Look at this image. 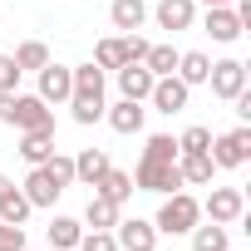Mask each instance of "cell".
I'll use <instances>...</instances> for the list:
<instances>
[{
  "mask_svg": "<svg viewBox=\"0 0 251 251\" xmlns=\"http://www.w3.org/2000/svg\"><path fill=\"white\" fill-rule=\"evenodd\" d=\"M202 222V202L192 197V192H168L163 197V207H158V217H153V226L163 231V236H187L192 226Z\"/></svg>",
  "mask_w": 251,
  "mask_h": 251,
  "instance_id": "obj_1",
  "label": "cell"
},
{
  "mask_svg": "<svg viewBox=\"0 0 251 251\" xmlns=\"http://www.w3.org/2000/svg\"><path fill=\"white\" fill-rule=\"evenodd\" d=\"M207 158H212V168H241L251 158V128L241 123V128H231V133H217Z\"/></svg>",
  "mask_w": 251,
  "mask_h": 251,
  "instance_id": "obj_2",
  "label": "cell"
},
{
  "mask_svg": "<svg viewBox=\"0 0 251 251\" xmlns=\"http://www.w3.org/2000/svg\"><path fill=\"white\" fill-rule=\"evenodd\" d=\"M182 187V173H177V163H158V158H143L138 163V173H133V192H177Z\"/></svg>",
  "mask_w": 251,
  "mask_h": 251,
  "instance_id": "obj_3",
  "label": "cell"
},
{
  "mask_svg": "<svg viewBox=\"0 0 251 251\" xmlns=\"http://www.w3.org/2000/svg\"><path fill=\"white\" fill-rule=\"evenodd\" d=\"M5 123H15V128L25 133V128H54V108L40 99V94H15L10 99V118Z\"/></svg>",
  "mask_w": 251,
  "mask_h": 251,
  "instance_id": "obj_4",
  "label": "cell"
},
{
  "mask_svg": "<svg viewBox=\"0 0 251 251\" xmlns=\"http://www.w3.org/2000/svg\"><path fill=\"white\" fill-rule=\"evenodd\" d=\"M113 241H118V251H158V226L143 217H118Z\"/></svg>",
  "mask_w": 251,
  "mask_h": 251,
  "instance_id": "obj_5",
  "label": "cell"
},
{
  "mask_svg": "<svg viewBox=\"0 0 251 251\" xmlns=\"http://www.w3.org/2000/svg\"><path fill=\"white\" fill-rule=\"evenodd\" d=\"M207 84H212V94H217V99H226V103H231V99L246 89V64H241V59H217V64L207 69Z\"/></svg>",
  "mask_w": 251,
  "mask_h": 251,
  "instance_id": "obj_6",
  "label": "cell"
},
{
  "mask_svg": "<svg viewBox=\"0 0 251 251\" xmlns=\"http://www.w3.org/2000/svg\"><path fill=\"white\" fill-rule=\"evenodd\" d=\"M202 212H207L212 222L231 226V222H241V217H246V197H241V187H212V197L202 202Z\"/></svg>",
  "mask_w": 251,
  "mask_h": 251,
  "instance_id": "obj_7",
  "label": "cell"
},
{
  "mask_svg": "<svg viewBox=\"0 0 251 251\" xmlns=\"http://www.w3.org/2000/svg\"><path fill=\"white\" fill-rule=\"evenodd\" d=\"M69 94H74V64H45L40 69V99L45 103H69Z\"/></svg>",
  "mask_w": 251,
  "mask_h": 251,
  "instance_id": "obj_8",
  "label": "cell"
},
{
  "mask_svg": "<svg viewBox=\"0 0 251 251\" xmlns=\"http://www.w3.org/2000/svg\"><path fill=\"white\" fill-rule=\"evenodd\" d=\"M187 84L177 79V74H163V79H153V94H148V103L158 108V113H182L187 108Z\"/></svg>",
  "mask_w": 251,
  "mask_h": 251,
  "instance_id": "obj_9",
  "label": "cell"
},
{
  "mask_svg": "<svg viewBox=\"0 0 251 251\" xmlns=\"http://www.w3.org/2000/svg\"><path fill=\"white\" fill-rule=\"evenodd\" d=\"M153 20H158V30H192V20H197V0H158L153 5Z\"/></svg>",
  "mask_w": 251,
  "mask_h": 251,
  "instance_id": "obj_10",
  "label": "cell"
},
{
  "mask_svg": "<svg viewBox=\"0 0 251 251\" xmlns=\"http://www.w3.org/2000/svg\"><path fill=\"white\" fill-rule=\"evenodd\" d=\"M202 30H207L217 45H231V40H241V20H236V10H231V5H207V15H202Z\"/></svg>",
  "mask_w": 251,
  "mask_h": 251,
  "instance_id": "obj_11",
  "label": "cell"
},
{
  "mask_svg": "<svg viewBox=\"0 0 251 251\" xmlns=\"http://www.w3.org/2000/svg\"><path fill=\"white\" fill-rule=\"evenodd\" d=\"M143 103H133V99H118L113 108H103V118H108V128L113 133H123V138H128V133H143Z\"/></svg>",
  "mask_w": 251,
  "mask_h": 251,
  "instance_id": "obj_12",
  "label": "cell"
},
{
  "mask_svg": "<svg viewBox=\"0 0 251 251\" xmlns=\"http://www.w3.org/2000/svg\"><path fill=\"white\" fill-rule=\"evenodd\" d=\"M20 192H25V202H30V207H54V197H59L64 187H59L45 168H30V177L20 182Z\"/></svg>",
  "mask_w": 251,
  "mask_h": 251,
  "instance_id": "obj_13",
  "label": "cell"
},
{
  "mask_svg": "<svg viewBox=\"0 0 251 251\" xmlns=\"http://www.w3.org/2000/svg\"><path fill=\"white\" fill-rule=\"evenodd\" d=\"M113 74H118V94H123V99L143 103V99L153 94V74H148L143 64H123V69H113Z\"/></svg>",
  "mask_w": 251,
  "mask_h": 251,
  "instance_id": "obj_14",
  "label": "cell"
},
{
  "mask_svg": "<svg viewBox=\"0 0 251 251\" xmlns=\"http://www.w3.org/2000/svg\"><path fill=\"white\" fill-rule=\"evenodd\" d=\"M108 20H113V30H123V35L143 30V20H148V0H113V5H108Z\"/></svg>",
  "mask_w": 251,
  "mask_h": 251,
  "instance_id": "obj_15",
  "label": "cell"
},
{
  "mask_svg": "<svg viewBox=\"0 0 251 251\" xmlns=\"http://www.w3.org/2000/svg\"><path fill=\"white\" fill-rule=\"evenodd\" d=\"M50 153H54V128H25V133H20V158H25L30 168H40Z\"/></svg>",
  "mask_w": 251,
  "mask_h": 251,
  "instance_id": "obj_16",
  "label": "cell"
},
{
  "mask_svg": "<svg viewBox=\"0 0 251 251\" xmlns=\"http://www.w3.org/2000/svg\"><path fill=\"white\" fill-rule=\"evenodd\" d=\"M113 163H108V153L103 148H84L79 158H74V182H84V187H94L103 173H108Z\"/></svg>",
  "mask_w": 251,
  "mask_h": 251,
  "instance_id": "obj_17",
  "label": "cell"
},
{
  "mask_svg": "<svg viewBox=\"0 0 251 251\" xmlns=\"http://www.w3.org/2000/svg\"><path fill=\"white\" fill-rule=\"evenodd\" d=\"M118 217H123V207H118V202H108L103 192H94V197H89V207H84V226H99V231H113V226H118Z\"/></svg>",
  "mask_w": 251,
  "mask_h": 251,
  "instance_id": "obj_18",
  "label": "cell"
},
{
  "mask_svg": "<svg viewBox=\"0 0 251 251\" xmlns=\"http://www.w3.org/2000/svg\"><path fill=\"white\" fill-rule=\"evenodd\" d=\"M207 69H212V59H207L202 50H182V54H177V69H173V74H177V79H182L187 89H197V84H207Z\"/></svg>",
  "mask_w": 251,
  "mask_h": 251,
  "instance_id": "obj_19",
  "label": "cell"
},
{
  "mask_svg": "<svg viewBox=\"0 0 251 251\" xmlns=\"http://www.w3.org/2000/svg\"><path fill=\"white\" fill-rule=\"evenodd\" d=\"M177 173H182V187H187V182H192V187H207L217 168H212L207 153H177Z\"/></svg>",
  "mask_w": 251,
  "mask_h": 251,
  "instance_id": "obj_20",
  "label": "cell"
},
{
  "mask_svg": "<svg viewBox=\"0 0 251 251\" xmlns=\"http://www.w3.org/2000/svg\"><path fill=\"white\" fill-rule=\"evenodd\" d=\"M45 231H50V246H54V251H74L79 236H84V222H79V217H54Z\"/></svg>",
  "mask_w": 251,
  "mask_h": 251,
  "instance_id": "obj_21",
  "label": "cell"
},
{
  "mask_svg": "<svg viewBox=\"0 0 251 251\" xmlns=\"http://www.w3.org/2000/svg\"><path fill=\"white\" fill-rule=\"evenodd\" d=\"M94 192H103L108 202H118V207H123V202L133 197V173H118V168H108V173L94 182Z\"/></svg>",
  "mask_w": 251,
  "mask_h": 251,
  "instance_id": "obj_22",
  "label": "cell"
},
{
  "mask_svg": "<svg viewBox=\"0 0 251 251\" xmlns=\"http://www.w3.org/2000/svg\"><path fill=\"white\" fill-rule=\"evenodd\" d=\"M69 108H74V123L79 128H89V123H99L103 118V94H69Z\"/></svg>",
  "mask_w": 251,
  "mask_h": 251,
  "instance_id": "obj_23",
  "label": "cell"
},
{
  "mask_svg": "<svg viewBox=\"0 0 251 251\" xmlns=\"http://www.w3.org/2000/svg\"><path fill=\"white\" fill-rule=\"evenodd\" d=\"M94 64H99L103 74L128 64V54H123V35H108V40H99V45H94Z\"/></svg>",
  "mask_w": 251,
  "mask_h": 251,
  "instance_id": "obj_24",
  "label": "cell"
},
{
  "mask_svg": "<svg viewBox=\"0 0 251 251\" xmlns=\"http://www.w3.org/2000/svg\"><path fill=\"white\" fill-rule=\"evenodd\" d=\"M10 59L20 64V74H30V69L40 74V69L50 64V45H45V40H25V45H20V50L10 54Z\"/></svg>",
  "mask_w": 251,
  "mask_h": 251,
  "instance_id": "obj_25",
  "label": "cell"
},
{
  "mask_svg": "<svg viewBox=\"0 0 251 251\" xmlns=\"http://www.w3.org/2000/svg\"><path fill=\"white\" fill-rule=\"evenodd\" d=\"M177 54H182V50H173V45H148L143 69H148L153 79H163V74H173V69H177Z\"/></svg>",
  "mask_w": 251,
  "mask_h": 251,
  "instance_id": "obj_26",
  "label": "cell"
},
{
  "mask_svg": "<svg viewBox=\"0 0 251 251\" xmlns=\"http://www.w3.org/2000/svg\"><path fill=\"white\" fill-rule=\"evenodd\" d=\"M187 236H192V251H226V226L222 222H207V226L197 222Z\"/></svg>",
  "mask_w": 251,
  "mask_h": 251,
  "instance_id": "obj_27",
  "label": "cell"
},
{
  "mask_svg": "<svg viewBox=\"0 0 251 251\" xmlns=\"http://www.w3.org/2000/svg\"><path fill=\"white\" fill-rule=\"evenodd\" d=\"M30 212H35V207L25 202V192H20V187H15L5 202H0V222H10V226H25V217H30Z\"/></svg>",
  "mask_w": 251,
  "mask_h": 251,
  "instance_id": "obj_28",
  "label": "cell"
},
{
  "mask_svg": "<svg viewBox=\"0 0 251 251\" xmlns=\"http://www.w3.org/2000/svg\"><path fill=\"white\" fill-rule=\"evenodd\" d=\"M40 168H45V173H50L59 187H74V158H69V153H50Z\"/></svg>",
  "mask_w": 251,
  "mask_h": 251,
  "instance_id": "obj_29",
  "label": "cell"
},
{
  "mask_svg": "<svg viewBox=\"0 0 251 251\" xmlns=\"http://www.w3.org/2000/svg\"><path fill=\"white\" fill-rule=\"evenodd\" d=\"M207 148H212V128H202V123L182 128V138H177V153H207Z\"/></svg>",
  "mask_w": 251,
  "mask_h": 251,
  "instance_id": "obj_30",
  "label": "cell"
},
{
  "mask_svg": "<svg viewBox=\"0 0 251 251\" xmlns=\"http://www.w3.org/2000/svg\"><path fill=\"white\" fill-rule=\"evenodd\" d=\"M143 158H158V163H177V138H168V133H153V138H148V148H143Z\"/></svg>",
  "mask_w": 251,
  "mask_h": 251,
  "instance_id": "obj_31",
  "label": "cell"
},
{
  "mask_svg": "<svg viewBox=\"0 0 251 251\" xmlns=\"http://www.w3.org/2000/svg\"><path fill=\"white\" fill-rule=\"evenodd\" d=\"M74 251H118V241H113V231H99V226H89L84 236H79V246Z\"/></svg>",
  "mask_w": 251,
  "mask_h": 251,
  "instance_id": "obj_32",
  "label": "cell"
},
{
  "mask_svg": "<svg viewBox=\"0 0 251 251\" xmlns=\"http://www.w3.org/2000/svg\"><path fill=\"white\" fill-rule=\"evenodd\" d=\"M0 89H5V94L20 89V64H15L10 54H0Z\"/></svg>",
  "mask_w": 251,
  "mask_h": 251,
  "instance_id": "obj_33",
  "label": "cell"
},
{
  "mask_svg": "<svg viewBox=\"0 0 251 251\" xmlns=\"http://www.w3.org/2000/svg\"><path fill=\"white\" fill-rule=\"evenodd\" d=\"M0 251H25V226L0 222Z\"/></svg>",
  "mask_w": 251,
  "mask_h": 251,
  "instance_id": "obj_34",
  "label": "cell"
},
{
  "mask_svg": "<svg viewBox=\"0 0 251 251\" xmlns=\"http://www.w3.org/2000/svg\"><path fill=\"white\" fill-rule=\"evenodd\" d=\"M123 54H128V64H143V54H148V40L133 30V35H123Z\"/></svg>",
  "mask_w": 251,
  "mask_h": 251,
  "instance_id": "obj_35",
  "label": "cell"
},
{
  "mask_svg": "<svg viewBox=\"0 0 251 251\" xmlns=\"http://www.w3.org/2000/svg\"><path fill=\"white\" fill-rule=\"evenodd\" d=\"M10 192H15V182H10V177H5V173H0V202H5V197H10Z\"/></svg>",
  "mask_w": 251,
  "mask_h": 251,
  "instance_id": "obj_36",
  "label": "cell"
},
{
  "mask_svg": "<svg viewBox=\"0 0 251 251\" xmlns=\"http://www.w3.org/2000/svg\"><path fill=\"white\" fill-rule=\"evenodd\" d=\"M202 5H231V0H202Z\"/></svg>",
  "mask_w": 251,
  "mask_h": 251,
  "instance_id": "obj_37",
  "label": "cell"
},
{
  "mask_svg": "<svg viewBox=\"0 0 251 251\" xmlns=\"http://www.w3.org/2000/svg\"><path fill=\"white\" fill-rule=\"evenodd\" d=\"M25 251H30V246H25Z\"/></svg>",
  "mask_w": 251,
  "mask_h": 251,
  "instance_id": "obj_38",
  "label": "cell"
}]
</instances>
